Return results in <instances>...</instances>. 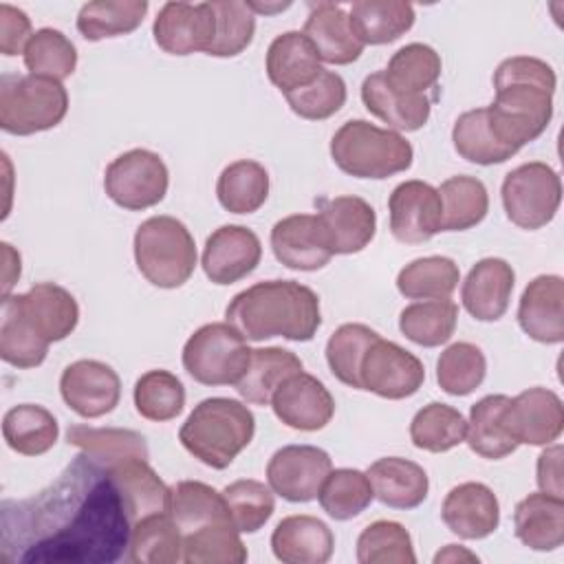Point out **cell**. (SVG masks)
Here are the masks:
<instances>
[{"instance_id": "obj_10", "label": "cell", "mask_w": 564, "mask_h": 564, "mask_svg": "<svg viewBox=\"0 0 564 564\" xmlns=\"http://www.w3.org/2000/svg\"><path fill=\"white\" fill-rule=\"evenodd\" d=\"M170 185V172L163 159L145 148H134L112 159L104 174L108 198L130 212L159 205Z\"/></svg>"}, {"instance_id": "obj_32", "label": "cell", "mask_w": 564, "mask_h": 564, "mask_svg": "<svg viewBox=\"0 0 564 564\" xmlns=\"http://www.w3.org/2000/svg\"><path fill=\"white\" fill-rule=\"evenodd\" d=\"M361 44L381 46L405 35L414 24V7L401 0H359L348 11Z\"/></svg>"}, {"instance_id": "obj_31", "label": "cell", "mask_w": 564, "mask_h": 564, "mask_svg": "<svg viewBox=\"0 0 564 564\" xmlns=\"http://www.w3.org/2000/svg\"><path fill=\"white\" fill-rule=\"evenodd\" d=\"M302 370V361L293 350L282 346L251 348V359L236 383L238 394L253 405H269L275 390L295 372Z\"/></svg>"}, {"instance_id": "obj_26", "label": "cell", "mask_w": 564, "mask_h": 564, "mask_svg": "<svg viewBox=\"0 0 564 564\" xmlns=\"http://www.w3.org/2000/svg\"><path fill=\"white\" fill-rule=\"evenodd\" d=\"M18 304L33 328L48 341L66 339L79 322L77 300L55 282H37L26 293H18Z\"/></svg>"}, {"instance_id": "obj_25", "label": "cell", "mask_w": 564, "mask_h": 564, "mask_svg": "<svg viewBox=\"0 0 564 564\" xmlns=\"http://www.w3.org/2000/svg\"><path fill=\"white\" fill-rule=\"evenodd\" d=\"M333 549V531L315 516H286L271 533V551L284 564H326Z\"/></svg>"}, {"instance_id": "obj_54", "label": "cell", "mask_w": 564, "mask_h": 564, "mask_svg": "<svg viewBox=\"0 0 564 564\" xmlns=\"http://www.w3.org/2000/svg\"><path fill=\"white\" fill-rule=\"evenodd\" d=\"M209 4L216 18V33L207 55H214V57L240 55L253 42V33H256V13L251 11L249 2L209 0Z\"/></svg>"}, {"instance_id": "obj_34", "label": "cell", "mask_w": 564, "mask_h": 564, "mask_svg": "<svg viewBox=\"0 0 564 564\" xmlns=\"http://www.w3.org/2000/svg\"><path fill=\"white\" fill-rule=\"evenodd\" d=\"M2 436L13 452L22 456H40L55 445L59 425L46 408L35 403H20L4 412Z\"/></svg>"}, {"instance_id": "obj_44", "label": "cell", "mask_w": 564, "mask_h": 564, "mask_svg": "<svg viewBox=\"0 0 564 564\" xmlns=\"http://www.w3.org/2000/svg\"><path fill=\"white\" fill-rule=\"evenodd\" d=\"M456 322L458 306L452 300H421L401 311L399 330L416 346L436 348L452 339Z\"/></svg>"}, {"instance_id": "obj_24", "label": "cell", "mask_w": 564, "mask_h": 564, "mask_svg": "<svg viewBox=\"0 0 564 564\" xmlns=\"http://www.w3.org/2000/svg\"><path fill=\"white\" fill-rule=\"evenodd\" d=\"M302 33L311 40L319 59L335 66L352 64L364 53V44L352 31L348 11L335 2L311 4Z\"/></svg>"}, {"instance_id": "obj_47", "label": "cell", "mask_w": 564, "mask_h": 564, "mask_svg": "<svg viewBox=\"0 0 564 564\" xmlns=\"http://www.w3.org/2000/svg\"><path fill=\"white\" fill-rule=\"evenodd\" d=\"M465 436L467 419L460 414V410L438 401L423 405L410 423V438L414 447L432 454L454 449L465 441Z\"/></svg>"}, {"instance_id": "obj_1", "label": "cell", "mask_w": 564, "mask_h": 564, "mask_svg": "<svg viewBox=\"0 0 564 564\" xmlns=\"http://www.w3.org/2000/svg\"><path fill=\"white\" fill-rule=\"evenodd\" d=\"M132 518L106 465L79 452L42 491L4 500V564H112L130 546Z\"/></svg>"}, {"instance_id": "obj_55", "label": "cell", "mask_w": 564, "mask_h": 564, "mask_svg": "<svg viewBox=\"0 0 564 564\" xmlns=\"http://www.w3.org/2000/svg\"><path fill=\"white\" fill-rule=\"evenodd\" d=\"M229 520L240 533H256L275 511L271 487L260 480L240 478L223 489Z\"/></svg>"}, {"instance_id": "obj_2", "label": "cell", "mask_w": 564, "mask_h": 564, "mask_svg": "<svg viewBox=\"0 0 564 564\" xmlns=\"http://www.w3.org/2000/svg\"><path fill=\"white\" fill-rule=\"evenodd\" d=\"M555 86V70L540 57L513 55L498 64L496 97L485 108L502 143L518 152L549 128Z\"/></svg>"}, {"instance_id": "obj_59", "label": "cell", "mask_w": 564, "mask_h": 564, "mask_svg": "<svg viewBox=\"0 0 564 564\" xmlns=\"http://www.w3.org/2000/svg\"><path fill=\"white\" fill-rule=\"evenodd\" d=\"M2 262H4V271H2V297L9 295L11 286L18 282L20 273H22V264H20V253L9 245L2 242Z\"/></svg>"}, {"instance_id": "obj_45", "label": "cell", "mask_w": 564, "mask_h": 564, "mask_svg": "<svg viewBox=\"0 0 564 564\" xmlns=\"http://www.w3.org/2000/svg\"><path fill=\"white\" fill-rule=\"evenodd\" d=\"M441 70V55L421 42L401 46L383 68L388 84L403 95H425L436 86Z\"/></svg>"}, {"instance_id": "obj_14", "label": "cell", "mask_w": 564, "mask_h": 564, "mask_svg": "<svg viewBox=\"0 0 564 564\" xmlns=\"http://www.w3.org/2000/svg\"><path fill=\"white\" fill-rule=\"evenodd\" d=\"M390 231L399 242L419 245L443 231V203L438 189L425 181L399 183L390 198Z\"/></svg>"}, {"instance_id": "obj_12", "label": "cell", "mask_w": 564, "mask_h": 564, "mask_svg": "<svg viewBox=\"0 0 564 564\" xmlns=\"http://www.w3.org/2000/svg\"><path fill=\"white\" fill-rule=\"evenodd\" d=\"M330 469V456L322 447L286 445L269 458L267 482L273 494L289 502H311L317 498Z\"/></svg>"}, {"instance_id": "obj_56", "label": "cell", "mask_w": 564, "mask_h": 564, "mask_svg": "<svg viewBox=\"0 0 564 564\" xmlns=\"http://www.w3.org/2000/svg\"><path fill=\"white\" fill-rule=\"evenodd\" d=\"M291 110L308 121L333 117L346 104V82L335 70H322L311 84L284 95Z\"/></svg>"}, {"instance_id": "obj_23", "label": "cell", "mask_w": 564, "mask_h": 564, "mask_svg": "<svg viewBox=\"0 0 564 564\" xmlns=\"http://www.w3.org/2000/svg\"><path fill=\"white\" fill-rule=\"evenodd\" d=\"M516 286V271L502 258L478 260L460 289L465 311L478 322H496L507 308Z\"/></svg>"}, {"instance_id": "obj_53", "label": "cell", "mask_w": 564, "mask_h": 564, "mask_svg": "<svg viewBox=\"0 0 564 564\" xmlns=\"http://www.w3.org/2000/svg\"><path fill=\"white\" fill-rule=\"evenodd\" d=\"M359 564H414V546L408 529L394 520H375L357 538Z\"/></svg>"}, {"instance_id": "obj_9", "label": "cell", "mask_w": 564, "mask_h": 564, "mask_svg": "<svg viewBox=\"0 0 564 564\" xmlns=\"http://www.w3.org/2000/svg\"><path fill=\"white\" fill-rule=\"evenodd\" d=\"M507 218L520 229H542L549 225L562 203L560 174L542 161H529L513 167L500 187Z\"/></svg>"}, {"instance_id": "obj_27", "label": "cell", "mask_w": 564, "mask_h": 564, "mask_svg": "<svg viewBox=\"0 0 564 564\" xmlns=\"http://www.w3.org/2000/svg\"><path fill=\"white\" fill-rule=\"evenodd\" d=\"M361 101L370 115L388 123L394 132L421 130L432 110L427 95H403L394 90L383 70H375L364 79Z\"/></svg>"}, {"instance_id": "obj_5", "label": "cell", "mask_w": 564, "mask_h": 564, "mask_svg": "<svg viewBox=\"0 0 564 564\" xmlns=\"http://www.w3.org/2000/svg\"><path fill=\"white\" fill-rule=\"evenodd\" d=\"M333 163L355 178H388L410 170L412 143L394 130L379 128L366 119H350L330 139Z\"/></svg>"}, {"instance_id": "obj_49", "label": "cell", "mask_w": 564, "mask_h": 564, "mask_svg": "<svg viewBox=\"0 0 564 564\" xmlns=\"http://www.w3.org/2000/svg\"><path fill=\"white\" fill-rule=\"evenodd\" d=\"M377 337L379 333L366 324H341L326 341V361L333 377L348 388L361 390V361Z\"/></svg>"}, {"instance_id": "obj_58", "label": "cell", "mask_w": 564, "mask_h": 564, "mask_svg": "<svg viewBox=\"0 0 564 564\" xmlns=\"http://www.w3.org/2000/svg\"><path fill=\"white\" fill-rule=\"evenodd\" d=\"M546 449L538 456V487L544 494L564 496V482H562V445L551 443L544 445Z\"/></svg>"}, {"instance_id": "obj_17", "label": "cell", "mask_w": 564, "mask_h": 564, "mask_svg": "<svg viewBox=\"0 0 564 564\" xmlns=\"http://www.w3.org/2000/svg\"><path fill=\"white\" fill-rule=\"evenodd\" d=\"M262 245L253 229L245 225H223L214 229L203 247V271L214 284H234L256 271Z\"/></svg>"}, {"instance_id": "obj_29", "label": "cell", "mask_w": 564, "mask_h": 564, "mask_svg": "<svg viewBox=\"0 0 564 564\" xmlns=\"http://www.w3.org/2000/svg\"><path fill=\"white\" fill-rule=\"evenodd\" d=\"M368 478L375 498L392 509H414L430 491V478L425 469L401 456H386L368 467Z\"/></svg>"}, {"instance_id": "obj_51", "label": "cell", "mask_w": 564, "mask_h": 564, "mask_svg": "<svg viewBox=\"0 0 564 564\" xmlns=\"http://www.w3.org/2000/svg\"><path fill=\"white\" fill-rule=\"evenodd\" d=\"M24 66L29 75L66 79L75 73L77 66V48L75 44L57 29L44 26L37 29L24 46Z\"/></svg>"}, {"instance_id": "obj_16", "label": "cell", "mask_w": 564, "mask_h": 564, "mask_svg": "<svg viewBox=\"0 0 564 564\" xmlns=\"http://www.w3.org/2000/svg\"><path fill=\"white\" fill-rule=\"evenodd\" d=\"M216 33V18L207 2H165L152 24L154 42L170 55L209 51Z\"/></svg>"}, {"instance_id": "obj_20", "label": "cell", "mask_w": 564, "mask_h": 564, "mask_svg": "<svg viewBox=\"0 0 564 564\" xmlns=\"http://www.w3.org/2000/svg\"><path fill=\"white\" fill-rule=\"evenodd\" d=\"M317 216L333 253H359L377 234L375 207L361 196L319 198Z\"/></svg>"}, {"instance_id": "obj_3", "label": "cell", "mask_w": 564, "mask_h": 564, "mask_svg": "<svg viewBox=\"0 0 564 564\" xmlns=\"http://www.w3.org/2000/svg\"><path fill=\"white\" fill-rule=\"evenodd\" d=\"M225 317L247 341H311L322 326L317 293L295 280L256 282L231 297Z\"/></svg>"}, {"instance_id": "obj_30", "label": "cell", "mask_w": 564, "mask_h": 564, "mask_svg": "<svg viewBox=\"0 0 564 564\" xmlns=\"http://www.w3.org/2000/svg\"><path fill=\"white\" fill-rule=\"evenodd\" d=\"M516 538L533 551H555L564 542V500L544 491L529 494L513 509Z\"/></svg>"}, {"instance_id": "obj_35", "label": "cell", "mask_w": 564, "mask_h": 564, "mask_svg": "<svg viewBox=\"0 0 564 564\" xmlns=\"http://www.w3.org/2000/svg\"><path fill=\"white\" fill-rule=\"evenodd\" d=\"M128 560L132 564H176L183 562V533L170 511L152 513L134 522Z\"/></svg>"}, {"instance_id": "obj_43", "label": "cell", "mask_w": 564, "mask_h": 564, "mask_svg": "<svg viewBox=\"0 0 564 564\" xmlns=\"http://www.w3.org/2000/svg\"><path fill=\"white\" fill-rule=\"evenodd\" d=\"M443 231H465L485 220L489 212V194L480 178L469 174L449 176L441 183Z\"/></svg>"}, {"instance_id": "obj_21", "label": "cell", "mask_w": 564, "mask_h": 564, "mask_svg": "<svg viewBox=\"0 0 564 564\" xmlns=\"http://www.w3.org/2000/svg\"><path fill=\"white\" fill-rule=\"evenodd\" d=\"M441 518L458 538L482 540L500 524V502L485 482H460L447 491Z\"/></svg>"}, {"instance_id": "obj_8", "label": "cell", "mask_w": 564, "mask_h": 564, "mask_svg": "<svg viewBox=\"0 0 564 564\" xmlns=\"http://www.w3.org/2000/svg\"><path fill=\"white\" fill-rule=\"evenodd\" d=\"M249 359L247 339L229 322L196 328L183 346V368L203 386H236Z\"/></svg>"}, {"instance_id": "obj_37", "label": "cell", "mask_w": 564, "mask_h": 564, "mask_svg": "<svg viewBox=\"0 0 564 564\" xmlns=\"http://www.w3.org/2000/svg\"><path fill=\"white\" fill-rule=\"evenodd\" d=\"M507 401V394H487L471 405L465 441L474 454L489 460H500L518 449V443L502 425V410Z\"/></svg>"}, {"instance_id": "obj_28", "label": "cell", "mask_w": 564, "mask_h": 564, "mask_svg": "<svg viewBox=\"0 0 564 564\" xmlns=\"http://www.w3.org/2000/svg\"><path fill=\"white\" fill-rule=\"evenodd\" d=\"M264 68L269 82L284 95L311 84L324 70L315 46L302 31L280 33L267 48Z\"/></svg>"}, {"instance_id": "obj_6", "label": "cell", "mask_w": 564, "mask_h": 564, "mask_svg": "<svg viewBox=\"0 0 564 564\" xmlns=\"http://www.w3.org/2000/svg\"><path fill=\"white\" fill-rule=\"evenodd\" d=\"M134 262L139 273L159 289L183 286L196 269V242L174 216H150L134 231Z\"/></svg>"}, {"instance_id": "obj_52", "label": "cell", "mask_w": 564, "mask_h": 564, "mask_svg": "<svg viewBox=\"0 0 564 564\" xmlns=\"http://www.w3.org/2000/svg\"><path fill=\"white\" fill-rule=\"evenodd\" d=\"M487 375L485 352L469 341L447 346L436 361V381L443 392L452 397L471 394Z\"/></svg>"}, {"instance_id": "obj_46", "label": "cell", "mask_w": 564, "mask_h": 564, "mask_svg": "<svg viewBox=\"0 0 564 564\" xmlns=\"http://www.w3.org/2000/svg\"><path fill=\"white\" fill-rule=\"evenodd\" d=\"M170 516L183 535L209 522L229 518L223 491H216L200 480H181L170 487Z\"/></svg>"}, {"instance_id": "obj_13", "label": "cell", "mask_w": 564, "mask_h": 564, "mask_svg": "<svg viewBox=\"0 0 564 564\" xmlns=\"http://www.w3.org/2000/svg\"><path fill=\"white\" fill-rule=\"evenodd\" d=\"M507 434L520 445H551L564 430L562 399L549 388H529L509 399L502 410Z\"/></svg>"}, {"instance_id": "obj_41", "label": "cell", "mask_w": 564, "mask_h": 564, "mask_svg": "<svg viewBox=\"0 0 564 564\" xmlns=\"http://www.w3.org/2000/svg\"><path fill=\"white\" fill-rule=\"evenodd\" d=\"M249 553L234 522L216 520L183 535L185 564H242Z\"/></svg>"}, {"instance_id": "obj_15", "label": "cell", "mask_w": 564, "mask_h": 564, "mask_svg": "<svg viewBox=\"0 0 564 564\" xmlns=\"http://www.w3.org/2000/svg\"><path fill=\"white\" fill-rule=\"evenodd\" d=\"M59 392L75 414L82 419H99L119 405L121 379L104 361L77 359L64 368Z\"/></svg>"}, {"instance_id": "obj_19", "label": "cell", "mask_w": 564, "mask_h": 564, "mask_svg": "<svg viewBox=\"0 0 564 564\" xmlns=\"http://www.w3.org/2000/svg\"><path fill=\"white\" fill-rule=\"evenodd\" d=\"M269 240L278 262L293 271L324 269L335 256L317 214H291L278 220Z\"/></svg>"}, {"instance_id": "obj_40", "label": "cell", "mask_w": 564, "mask_h": 564, "mask_svg": "<svg viewBox=\"0 0 564 564\" xmlns=\"http://www.w3.org/2000/svg\"><path fill=\"white\" fill-rule=\"evenodd\" d=\"M148 13L145 0H97L77 13V31L88 42L119 37L137 31Z\"/></svg>"}, {"instance_id": "obj_33", "label": "cell", "mask_w": 564, "mask_h": 564, "mask_svg": "<svg viewBox=\"0 0 564 564\" xmlns=\"http://www.w3.org/2000/svg\"><path fill=\"white\" fill-rule=\"evenodd\" d=\"M48 341L33 328L22 313L15 295L2 297L0 357L13 368H37L48 352Z\"/></svg>"}, {"instance_id": "obj_42", "label": "cell", "mask_w": 564, "mask_h": 564, "mask_svg": "<svg viewBox=\"0 0 564 564\" xmlns=\"http://www.w3.org/2000/svg\"><path fill=\"white\" fill-rule=\"evenodd\" d=\"M458 282V264L447 256L416 258L397 275V289L408 300H449Z\"/></svg>"}, {"instance_id": "obj_60", "label": "cell", "mask_w": 564, "mask_h": 564, "mask_svg": "<svg viewBox=\"0 0 564 564\" xmlns=\"http://www.w3.org/2000/svg\"><path fill=\"white\" fill-rule=\"evenodd\" d=\"M456 560H467V562H478V557L474 553H469L467 549L458 546V544H447L443 551H438L434 555V562H456Z\"/></svg>"}, {"instance_id": "obj_39", "label": "cell", "mask_w": 564, "mask_h": 564, "mask_svg": "<svg viewBox=\"0 0 564 564\" xmlns=\"http://www.w3.org/2000/svg\"><path fill=\"white\" fill-rule=\"evenodd\" d=\"M454 150L469 163L476 165H496L505 163L513 154V148L500 141L496 130L491 128L487 108H474L463 112L452 128Z\"/></svg>"}, {"instance_id": "obj_11", "label": "cell", "mask_w": 564, "mask_h": 564, "mask_svg": "<svg viewBox=\"0 0 564 564\" xmlns=\"http://www.w3.org/2000/svg\"><path fill=\"white\" fill-rule=\"evenodd\" d=\"M425 381V368L416 355L383 339L381 335L370 344L361 361V390L381 399L399 401L419 392Z\"/></svg>"}, {"instance_id": "obj_7", "label": "cell", "mask_w": 564, "mask_h": 564, "mask_svg": "<svg viewBox=\"0 0 564 564\" xmlns=\"http://www.w3.org/2000/svg\"><path fill=\"white\" fill-rule=\"evenodd\" d=\"M68 112V93L62 82L40 75L0 77V128L26 137L51 130Z\"/></svg>"}, {"instance_id": "obj_36", "label": "cell", "mask_w": 564, "mask_h": 564, "mask_svg": "<svg viewBox=\"0 0 564 564\" xmlns=\"http://www.w3.org/2000/svg\"><path fill=\"white\" fill-rule=\"evenodd\" d=\"M216 196L231 214H253L269 198V172L251 159L234 161L220 172Z\"/></svg>"}, {"instance_id": "obj_38", "label": "cell", "mask_w": 564, "mask_h": 564, "mask_svg": "<svg viewBox=\"0 0 564 564\" xmlns=\"http://www.w3.org/2000/svg\"><path fill=\"white\" fill-rule=\"evenodd\" d=\"M70 445L86 452L90 458L99 460L106 467L130 458H150L145 438L134 430L121 427H90V425H70L66 432Z\"/></svg>"}, {"instance_id": "obj_57", "label": "cell", "mask_w": 564, "mask_h": 564, "mask_svg": "<svg viewBox=\"0 0 564 564\" xmlns=\"http://www.w3.org/2000/svg\"><path fill=\"white\" fill-rule=\"evenodd\" d=\"M31 35L29 15L9 2H0V53L7 57L24 53Z\"/></svg>"}, {"instance_id": "obj_48", "label": "cell", "mask_w": 564, "mask_h": 564, "mask_svg": "<svg viewBox=\"0 0 564 564\" xmlns=\"http://www.w3.org/2000/svg\"><path fill=\"white\" fill-rule=\"evenodd\" d=\"M322 509L339 522L357 518L375 500V491L366 471L339 467L330 469L317 494Z\"/></svg>"}, {"instance_id": "obj_22", "label": "cell", "mask_w": 564, "mask_h": 564, "mask_svg": "<svg viewBox=\"0 0 564 564\" xmlns=\"http://www.w3.org/2000/svg\"><path fill=\"white\" fill-rule=\"evenodd\" d=\"M520 328L540 344L564 341V280L553 273L533 278L518 304Z\"/></svg>"}, {"instance_id": "obj_18", "label": "cell", "mask_w": 564, "mask_h": 564, "mask_svg": "<svg viewBox=\"0 0 564 564\" xmlns=\"http://www.w3.org/2000/svg\"><path fill=\"white\" fill-rule=\"evenodd\" d=\"M271 408L286 427L317 432L330 423L335 414V399L317 377L300 370L275 390Z\"/></svg>"}, {"instance_id": "obj_4", "label": "cell", "mask_w": 564, "mask_h": 564, "mask_svg": "<svg viewBox=\"0 0 564 564\" xmlns=\"http://www.w3.org/2000/svg\"><path fill=\"white\" fill-rule=\"evenodd\" d=\"M256 416L238 399H203L178 430L181 445L212 469H225L253 441Z\"/></svg>"}, {"instance_id": "obj_50", "label": "cell", "mask_w": 564, "mask_h": 564, "mask_svg": "<svg viewBox=\"0 0 564 564\" xmlns=\"http://www.w3.org/2000/svg\"><path fill=\"white\" fill-rule=\"evenodd\" d=\"M137 412L154 423L176 419L185 408V388L181 379L170 370H148L134 383Z\"/></svg>"}]
</instances>
